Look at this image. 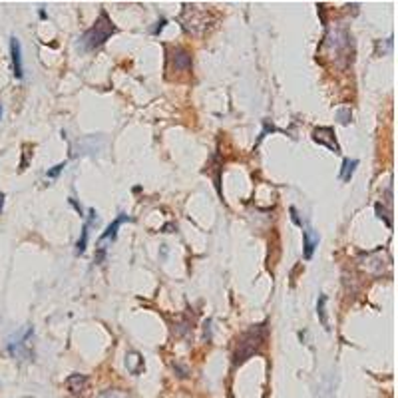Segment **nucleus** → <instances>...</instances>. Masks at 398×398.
I'll use <instances>...</instances> for the list:
<instances>
[{"mask_svg": "<svg viewBox=\"0 0 398 398\" xmlns=\"http://www.w3.org/2000/svg\"><path fill=\"white\" fill-rule=\"evenodd\" d=\"M0 116H2V106H0Z\"/></svg>", "mask_w": 398, "mask_h": 398, "instance_id": "a211bd4d", "label": "nucleus"}, {"mask_svg": "<svg viewBox=\"0 0 398 398\" xmlns=\"http://www.w3.org/2000/svg\"><path fill=\"white\" fill-rule=\"evenodd\" d=\"M313 139H315L317 143L327 145V147L332 150L334 154L340 152V150H338V143L334 141V130H332V128H317V130L313 132Z\"/></svg>", "mask_w": 398, "mask_h": 398, "instance_id": "7ed1b4c3", "label": "nucleus"}, {"mask_svg": "<svg viewBox=\"0 0 398 398\" xmlns=\"http://www.w3.org/2000/svg\"><path fill=\"white\" fill-rule=\"evenodd\" d=\"M62 169H64V164H58V166H54L52 169H50V171H48V177H56V175H58Z\"/></svg>", "mask_w": 398, "mask_h": 398, "instance_id": "4468645a", "label": "nucleus"}, {"mask_svg": "<svg viewBox=\"0 0 398 398\" xmlns=\"http://www.w3.org/2000/svg\"><path fill=\"white\" fill-rule=\"evenodd\" d=\"M114 32H116L114 22L110 20V16H108L106 12H102L100 18L94 22V26H92L90 30H86V34L82 36V44H84L86 50H96V48H100Z\"/></svg>", "mask_w": 398, "mask_h": 398, "instance_id": "f257e3e1", "label": "nucleus"}, {"mask_svg": "<svg viewBox=\"0 0 398 398\" xmlns=\"http://www.w3.org/2000/svg\"><path fill=\"white\" fill-rule=\"evenodd\" d=\"M86 243H88V225L82 229V237H80V241H78V245H76V251H78V253H84V251H86Z\"/></svg>", "mask_w": 398, "mask_h": 398, "instance_id": "9d476101", "label": "nucleus"}, {"mask_svg": "<svg viewBox=\"0 0 398 398\" xmlns=\"http://www.w3.org/2000/svg\"><path fill=\"white\" fill-rule=\"evenodd\" d=\"M376 213H378V217H380V219L384 217V221H386V225H388V227H392V219L388 217V213H386V211H384L380 205H376Z\"/></svg>", "mask_w": 398, "mask_h": 398, "instance_id": "f8f14e48", "label": "nucleus"}, {"mask_svg": "<svg viewBox=\"0 0 398 398\" xmlns=\"http://www.w3.org/2000/svg\"><path fill=\"white\" fill-rule=\"evenodd\" d=\"M66 386L70 392L82 394L86 390V386H88V376H84V374H72V376H68Z\"/></svg>", "mask_w": 398, "mask_h": 398, "instance_id": "423d86ee", "label": "nucleus"}, {"mask_svg": "<svg viewBox=\"0 0 398 398\" xmlns=\"http://www.w3.org/2000/svg\"><path fill=\"white\" fill-rule=\"evenodd\" d=\"M291 215H293V221L297 223V225H301V219H298V215H297V209L295 207H291Z\"/></svg>", "mask_w": 398, "mask_h": 398, "instance_id": "2eb2a0df", "label": "nucleus"}, {"mask_svg": "<svg viewBox=\"0 0 398 398\" xmlns=\"http://www.w3.org/2000/svg\"><path fill=\"white\" fill-rule=\"evenodd\" d=\"M164 24H166V20H162V22H160V24L156 26V30H154V32H156V34H160V32H162V30H164Z\"/></svg>", "mask_w": 398, "mask_h": 398, "instance_id": "dca6fc26", "label": "nucleus"}, {"mask_svg": "<svg viewBox=\"0 0 398 398\" xmlns=\"http://www.w3.org/2000/svg\"><path fill=\"white\" fill-rule=\"evenodd\" d=\"M10 56H12V68H14V76L20 80L24 76L22 72V48H20V40L16 36L10 38Z\"/></svg>", "mask_w": 398, "mask_h": 398, "instance_id": "20e7f679", "label": "nucleus"}, {"mask_svg": "<svg viewBox=\"0 0 398 398\" xmlns=\"http://www.w3.org/2000/svg\"><path fill=\"white\" fill-rule=\"evenodd\" d=\"M338 118H340V124H349L351 112H349V110H340V112H338Z\"/></svg>", "mask_w": 398, "mask_h": 398, "instance_id": "ddd939ff", "label": "nucleus"}, {"mask_svg": "<svg viewBox=\"0 0 398 398\" xmlns=\"http://www.w3.org/2000/svg\"><path fill=\"white\" fill-rule=\"evenodd\" d=\"M171 62H173L175 70L189 72L191 70V54L187 50H183V48H175L173 54H171Z\"/></svg>", "mask_w": 398, "mask_h": 398, "instance_id": "39448f33", "label": "nucleus"}, {"mask_svg": "<svg viewBox=\"0 0 398 398\" xmlns=\"http://www.w3.org/2000/svg\"><path fill=\"white\" fill-rule=\"evenodd\" d=\"M325 303H327V297L323 295V297L319 298V307H317V313H319V319H321V323L327 327V319H325Z\"/></svg>", "mask_w": 398, "mask_h": 398, "instance_id": "9b49d317", "label": "nucleus"}, {"mask_svg": "<svg viewBox=\"0 0 398 398\" xmlns=\"http://www.w3.org/2000/svg\"><path fill=\"white\" fill-rule=\"evenodd\" d=\"M303 241H305V259H311L313 251L319 243V235H315L311 229H307V231H303Z\"/></svg>", "mask_w": 398, "mask_h": 398, "instance_id": "0eeeda50", "label": "nucleus"}, {"mask_svg": "<svg viewBox=\"0 0 398 398\" xmlns=\"http://www.w3.org/2000/svg\"><path fill=\"white\" fill-rule=\"evenodd\" d=\"M263 340H265V325H257L249 329L239 340V346L235 351V363H245L249 357H253L263 344Z\"/></svg>", "mask_w": 398, "mask_h": 398, "instance_id": "f03ea898", "label": "nucleus"}, {"mask_svg": "<svg viewBox=\"0 0 398 398\" xmlns=\"http://www.w3.org/2000/svg\"><path fill=\"white\" fill-rule=\"evenodd\" d=\"M126 219H128L126 215H120V217H118L114 223H110V225H108V229L102 233V239H110V237H112V239H116V235H118V227H120V225H122Z\"/></svg>", "mask_w": 398, "mask_h": 398, "instance_id": "6e6552de", "label": "nucleus"}, {"mask_svg": "<svg viewBox=\"0 0 398 398\" xmlns=\"http://www.w3.org/2000/svg\"><path fill=\"white\" fill-rule=\"evenodd\" d=\"M2 207H4V193L0 191V213H2Z\"/></svg>", "mask_w": 398, "mask_h": 398, "instance_id": "f3484780", "label": "nucleus"}, {"mask_svg": "<svg viewBox=\"0 0 398 398\" xmlns=\"http://www.w3.org/2000/svg\"><path fill=\"white\" fill-rule=\"evenodd\" d=\"M357 166H359L357 160H344V162H342V171H340V179H342V181H349V179L353 177L355 167Z\"/></svg>", "mask_w": 398, "mask_h": 398, "instance_id": "1a4fd4ad", "label": "nucleus"}]
</instances>
